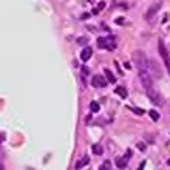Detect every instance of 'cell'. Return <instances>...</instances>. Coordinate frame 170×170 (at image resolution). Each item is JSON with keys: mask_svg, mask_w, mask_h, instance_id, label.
<instances>
[{"mask_svg": "<svg viewBox=\"0 0 170 170\" xmlns=\"http://www.w3.org/2000/svg\"><path fill=\"white\" fill-rule=\"evenodd\" d=\"M133 60H135V65L136 68H138L139 71H145L147 67H148V60H147V56L144 51L141 50H136L133 53Z\"/></svg>", "mask_w": 170, "mask_h": 170, "instance_id": "1", "label": "cell"}, {"mask_svg": "<svg viewBox=\"0 0 170 170\" xmlns=\"http://www.w3.org/2000/svg\"><path fill=\"white\" fill-rule=\"evenodd\" d=\"M116 45H118V42H116V37L114 36H111V37H99L98 39V46L99 48H107V50L113 51L114 48H116Z\"/></svg>", "mask_w": 170, "mask_h": 170, "instance_id": "2", "label": "cell"}, {"mask_svg": "<svg viewBox=\"0 0 170 170\" xmlns=\"http://www.w3.org/2000/svg\"><path fill=\"white\" fill-rule=\"evenodd\" d=\"M145 94H147V98L152 101V104H155V105H161V104H162V98H161V94L158 93V90H156L153 85L145 88Z\"/></svg>", "mask_w": 170, "mask_h": 170, "instance_id": "3", "label": "cell"}, {"mask_svg": "<svg viewBox=\"0 0 170 170\" xmlns=\"http://www.w3.org/2000/svg\"><path fill=\"white\" fill-rule=\"evenodd\" d=\"M159 8H161V2H156L147 9L145 16H144L147 22H150V23L155 22V19H156V16H158V12H159Z\"/></svg>", "mask_w": 170, "mask_h": 170, "instance_id": "4", "label": "cell"}, {"mask_svg": "<svg viewBox=\"0 0 170 170\" xmlns=\"http://www.w3.org/2000/svg\"><path fill=\"white\" fill-rule=\"evenodd\" d=\"M158 50H159L161 57L164 59V62H166V65H167V64L170 62V56H169V51H167L166 43H164V40H162V39H159V40H158Z\"/></svg>", "mask_w": 170, "mask_h": 170, "instance_id": "5", "label": "cell"}, {"mask_svg": "<svg viewBox=\"0 0 170 170\" xmlns=\"http://www.w3.org/2000/svg\"><path fill=\"white\" fill-rule=\"evenodd\" d=\"M139 80H141V84H142V87H144V88L153 85V80L150 77V74L147 73V70L145 71H139Z\"/></svg>", "mask_w": 170, "mask_h": 170, "instance_id": "6", "label": "cell"}, {"mask_svg": "<svg viewBox=\"0 0 170 170\" xmlns=\"http://www.w3.org/2000/svg\"><path fill=\"white\" fill-rule=\"evenodd\" d=\"M91 85L93 87H99V88H104L105 85H107V80L104 79V76H99V74H98V76H93V79H91Z\"/></svg>", "mask_w": 170, "mask_h": 170, "instance_id": "7", "label": "cell"}, {"mask_svg": "<svg viewBox=\"0 0 170 170\" xmlns=\"http://www.w3.org/2000/svg\"><path fill=\"white\" fill-rule=\"evenodd\" d=\"M130 156H132V152L128 150V152L125 153V156H124V158H116V166H118L119 169H124V167L127 166V159L130 158Z\"/></svg>", "mask_w": 170, "mask_h": 170, "instance_id": "8", "label": "cell"}, {"mask_svg": "<svg viewBox=\"0 0 170 170\" xmlns=\"http://www.w3.org/2000/svg\"><path fill=\"white\" fill-rule=\"evenodd\" d=\"M91 54H93V50L90 48V46H87V48H84L82 51H80V59H82L84 62H87V60L91 57Z\"/></svg>", "mask_w": 170, "mask_h": 170, "instance_id": "9", "label": "cell"}, {"mask_svg": "<svg viewBox=\"0 0 170 170\" xmlns=\"http://www.w3.org/2000/svg\"><path fill=\"white\" fill-rule=\"evenodd\" d=\"M104 73H105V76H107V80H108V82H110V84H114V82H116V77L113 76V74H111V71L108 70V68H105V70H104Z\"/></svg>", "mask_w": 170, "mask_h": 170, "instance_id": "10", "label": "cell"}, {"mask_svg": "<svg viewBox=\"0 0 170 170\" xmlns=\"http://www.w3.org/2000/svg\"><path fill=\"white\" fill-rule=\"evenodd\" d=\"M114 91H116V94H119L121 98H127V90H125L124 87H118Z\"/></svg>", "mask_w": 170, "mask_h": 170, "instance_id": "11", "label": "cell"}, {"mask_svg": "<svg viewBox=\"0 0 170 170\" xmlns=\"http://www.w3.org/2000/svg\"><path fill=\"white\" fill-rule=\"evenodd\" d=\"M88 162H90V158H88V156H85V158H82V159L77 162V166H76V167H77V169H82L84 166L88 164Z\"/></svg>", "mask_w": 170, "mask_h": 170, "instance_id": "12", "label": "cell"}, {"mask_svg": "<svg viewBox=\"0 0 170 170\" xmlns=\"http://www.w3.org/2000/svg\"><path fill=\"white\" fill-rule=\"evenodd\" d=\"M93 153L98 155V156H101L102 153H104V150H102V147H101L99 144H94V145H93Z\"/></svg>", "mask_w": 170, "mask_h": 170, "instance_id": "13", "label": "cell"}, {"mask_svg": "<svg viewBox=\"0 0 170 170\" xmlns=\"http://www.w3.org/2000/svg\"><path fill=\"white\" fill-rule=\"evenodd\" d=\"M99 108H101V107H99L98 102H94V101H93L91 104H90V110H91V113H98V111H99Z\"/></svg>", "mask_w": 170, "mask_h": 170, "instance_id": "14", "label": "cell"}, {"mask_svg": "<svg viewBox=\"0 0 170 170\" xmlns=\"http://www.w3.org/2000/svg\"><path fill=\"white\" fill-rule=\"evenodd\" d=\"M148 116H150L153 121H158L159 119V113L156 111V110H150V111H148Z\"/></svg>", "mask_w": 170, "mask_h": 170, "instance_id": "15", "label": "cell"}, {"mask_svg": "<svg viewBox=\"0 0 170 170\" xmlns=\"http://www.w3.org/2000/svg\"><path fill=\"white\" fill-rule=\"evenodd\" d=\"M99 170H111V164H110V161H105L104 164H102L99 167Z\"/></svg>", "mask_w": 170, "mask_h": 170, "instance_id": "16", "label": "cell"}, {"mask_svg": "<svg viewBox=\"0 0 170 170\" xmlns=\"http://www.w3.org/2000/svg\"><path fill=\"white\" fill-rule=\"evenodd\" d=\"M133 111H135L136 114H144V113H145L144 110H141V108H133Z\"/></svg>", "mask_w": 170, "mask_h": 170, "instance_id": "17", "label": "cell"}, {"mask_svg": "<svg viewBox=\"0 0 170 170\" xmlns=\"http://www.w3.org/2000/svg\"><path fill=\"white\" fill-rule=\"evenodd\" d=\"M138 148H139L141 152H144V150H145V145L142 144V142H138Z\"/></svg>", "mask_w": 170, "mask_h": 170, "instance_id": "18", "label": "cell"}, {"mask_svg": "<svg viewBox=\"0 0 170 170\" xmlns=\"http://www.w3.org/2000/svg\"><path fill=\"white\" fill-rule=\"evenodd\" d=\"M87 42H88V39H87V37H82V39H79V43H80V45H84V43H87Z\"/></svg>", "mask_w": 170, "mask_h": 170, "instance_id": "19", "label": "cell"}, {"mask_svg": "<svg viewBox=\"0 0 170 170\" xmlns=\"http://www.w3.org/2000/svg\"><path fill=\"white\" fill-rule=\"evenodd\" d=\"M116 23H119V25L124 23V19H122V17H118V19H116Z\"/></svg>", "mask_w": 170, "mask_h": 170, "instance_id": "20", "label": "cell"}, {"mask_svg": "<svg viewBox=\"0 0 170 170\" xmlns=\"http://www.w3.org/2000/svg\"><path fill=\"white\" fill-rule=\"evenodd\" d=\"M82 74H84V76H85V74H88V68H85V67L82 68Z\"/></svg>", "mask_w": 170, "mask_h": 170, "instance_id": "21", "label": "cell"}, {"mask_svg": "<svg viewBox=\"0 0 170 170\" xmlns=\"http://www.w3.org/2000/svg\"><path fill=\"white\" fill-rule=\"evenodd\" d=\"M88 17H90V14H88V12H85V14L82 16V19H88Z\"/></svg>", "mask_w": 170, "mask_h": 170, "instance_id": "22", "label": "cell"}, {"mask_svg": "<svg viewBox=\"0 0 170 170\" xmlns=\"http://www.w3.org/2000/svg\"><path fill=\"white\" fill-rule=\"evenodd\" d=\"M144 166H145V162H142V164L139 166V169H138V170H142V169H144Z\"/></svg>", "mask_w": 170, "mask_h": 170, "instance_id": "23", "label": "cell"}, {"mask_svg": "<svg viewBox=\"0 0 170 170\" xmlns=\"http://www.w3.org/2000/svg\"><path fill=\"white\" fill-rule=\"evenodd\" d=\"M0 170H5V167H3V166H0Z\"/></svg>", "mask_w": 170, "mask_h": 170, "instance_id": "24", "label": "cell"}, {"mask_svg": "<svg viewBox=\"0 0 170 170\" xmlns=\"http://www.w3.org/2000/svg\"><path fill=\"white\" fill-rule=\"evenodd\" d=\"M167 164H170V159H169V161H167Z\"/></svg>", "mask_w": 170, "mask_h": 170, "instance_id": "25", "label": "cell"}, {"mask_svg": "<svg viewBox=\"0 0 170 170\" xmlns=\"http://www.w3.org/2000/svg\"><path fill=\"white\" fill-rule=\"evenodd\" d=\"M88 2H91V0H88Z\"/></svg>", "mask_w": 170, "mask_h": 170, "instance_id": "26", "label": "cell"}]
</instances>
